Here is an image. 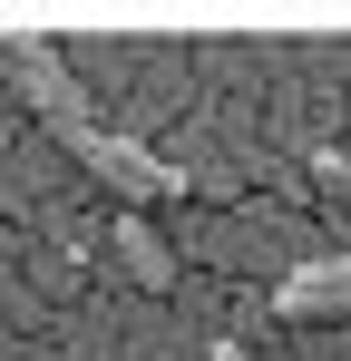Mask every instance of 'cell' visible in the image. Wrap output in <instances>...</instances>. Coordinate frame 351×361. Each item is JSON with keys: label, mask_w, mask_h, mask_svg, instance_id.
Here are the masks:
<instances>
[{"label": "cell", "mask_w": 351, "mask_h": 361, "mask_svg": "<svg viewBox=\"0 0 351 361\" xmlns=\"http://www.w3.org/2000/svg\"><path fill=\"white\" fill-rule=\"evenodd\" d=\"M68 147H78V166L88 176H108L117 195H137V205H166V195H185V166H166V157H147V147H127V137H108V127H58Z\"/></svg>", "instance_id": "obj_1"}, {"label": "cell", "mask_w": 351, "mask_h": 361, "mask_svg": "<svg viewBox=\"0 0 351 361\" xmlns=\"http://www.w3.org/2000/svg\"><path fill=\"white\" fill-rule=\"evenodd\" d=\"M273 312H283V322L351 312V254H342V264H302V274H283V283H273Z\"/></svg>", "instance_id": "obj_2"}, {"label": "cell", "mask_w": 351, "mask_h": 361, "mask_svg": "<svg viewBox=\"0 0 351 361\" xmlns=\"http://www.w3.org/2000/svg\"><path fill=\"white\" fill-rule=\"evenodd\" d=\"M117 264H127L137 283H176V254H166V244H156V235H147L137 215H117Z\"/></svg>", "instance_id": "obj_3"}, {"label": "cell", "mask_w": 351, "mask_h": 361, "mask_svg": "<svg viewBox=\"0 0 351 361\" xmlns=\"http://www.w3.org/2000/svg\"><path fill=\"white\" fill-rule=\"evenodd\" d=\"M215 361H244V342H215Z\"/></svg>", "instance_id": "obj_4"}]
</instances>
